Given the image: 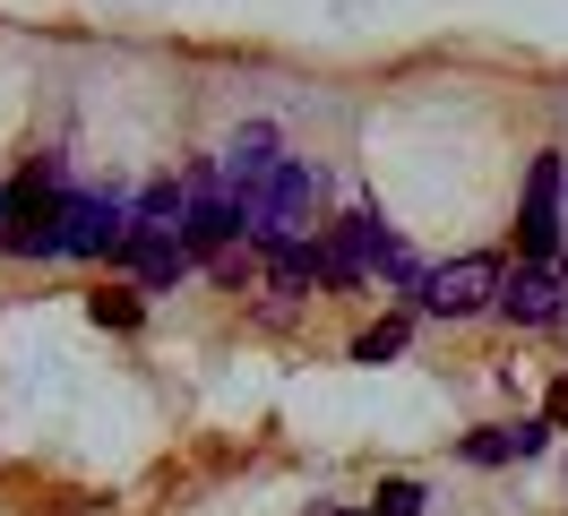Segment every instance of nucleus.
<instances>
[{"mask_svg": "<svg viewBox=\"0 0 568 516\" xmlns=\"http://www.w3.org/2000/svg\"><path fill=\"white\" fill-rule=\"evenodd\" d=\"M61 164L52 155H36V164L9 181V199H0V250L9 259H52L61 250Z\"/></svg>", "mask_w": 568, "mask_h": 516, "instance_id": "obj_1", "label": "nucleus"}, {"mask_svg": "<svg viewBox=\"0 0 568 516\" xmlns=\"http://www.w3.org/2000/svg\"><path fill=\"white\" fill-rule=\"evenodd\" d=\"M320 164H302V155H284L258 190L242 199V233H250V250H276V241H302V224L320 215Z\"/></svg>", "mask_w": 568, "mask_h": 516, "instance_id": "obj_2", "label": "nucleus"}, {"mask_svg": "<svg viewBox=\"0 0 568 516\" xmlns=\"http://www.w3.org/2000/svg\"><path fill=\"white\" fill-rule=\"evenodd\" d=\"M560 190H568V155H560V146H542V155L526 164V199H517V250H526V259H551V250L568 241Z\"/></svg>", "mask_w": 568, "mask_h": 516, "instance_id": "obj_3", "label": "nucleus"}, {"mask_svg": "<svg viewBox=\"0 0 568 516\" xmlns=\"http://www.w3.org/2000/svg\"><path fill=\"white\" fill-rule=\"evenodd\" d=\"M130 233H139V224H130V206L112 199V190H70V199H61V250H70V259H121Z\"/></svg>", "mask_w": 568, "mask_h": 516, "instance_id": "obj_4", "label": "nucleus"}, {"mask_svg": "<svg viewBox=\"0 0 568 516\" xmlns=\"http://www.w3.org/2000/svg\"><path fill=\"white\" fill-rule=\"evenodd\" d=\"M499 284H508L499 259H448V267H430V284L414 302H423L430 318H474V310H499Z\"/></svg>", "mask_w": 568, "mask_h": 516, "instance_id": "obj_5", "label": "nucleus"}, {"mask_svg": "<svg viewBox=\"0 0 568 516\" xmlns=\"http://www.w3.org/2000/svg\"><path fill=\"white\" fill-rule=\"evenodd\" d=\"M568 310V267H551V259H517L508 267V284H499V318L508 327H560Z\"/></svg>", "mask_w": 568, "mask_h": 516, "instance_id": "obj_6", "label": "nucleus"}, {"mask_svg": "<svg viewBox=\"0 0 568 516\" xmlns=\"http://www.w3.org/2000/svg\"><path fill=\"white\" fill-rule=\"evenodd\" d=\"M181 241H190V259H224L242 233V199L233 190H215V172H199V199H190V224H181Z\"/></svg>", "mask_w": 568, "mask_h": 516, "instance_id": "obj_7", "label": "nucleus"}, {"mask_svg": "<svg viewBox=\"0 0 568 516\" xmlns=\"http://www.w3.org/2000/svg\"><path fill=\"white\" fill-rule=\"evenodd\" d=\"M276 121H242V130L224 138V155H215V190H233V199H250L267 172H276Z\"/></svg>", "mask_w": 568, "mask_h": 516, "instance_id": "obj_8", "label": "nucleus"}, {"mask_svg": "<svg viewBox=\"0 0 568 516\" xmlns=\"http://www.w3.org/2000/svg\"><path fill=\"white\" fill-rule=\"evenodd\" d=\"M121 267L139 275V284H155V293H164V284H181L199 259H190V241H181V233H155V224H139V233H130V250H121Z\"/></svg>", "mask_w": 568, "mask_h": 516, "instance_id": "obj_9", "label": "nucleus"}, {"mask_svg": "<svg viewBox=\"0 0 568 516\" xmlns=\"http://www.w3.org/2000/svg\"><path fill=\"white\" fill-rule=\"evenodd\" d=\"M542 447H551V413L508 422V431H474V439H465V465H508V456H542Z\"/></svg>", "mask_w": 568, "mask_h": 516, "instance_id": "obj_10", "label": "nucleus"}, {"mask_svg": "<svg viewBox=\"0 0 568 516\" xmlns=\"http://www.w3.org/2000/svg\"><path fill=\"white\" fill-rule=\"evenodd\" d=\"M258 267L276 293H311L320 284V241H276V250H258Z\"/></svg>", "mask_w": 568, "mask_h": 516, "instance_id": "obj_11", "label": "nucleus"}, {"mask_svg": "<svg viewBox=\"0 0 568 516\" xmlns=\"http://www.w3.org/2000/svg\"><path fill=\"white\" fill-rule=\"evenodd\" d=\"M405 336H414V318H379V327H362L354 336V362H396V353H405Z\"/></svg>", "mask_w": 568, "mask_h": 516, "instance_id": "obj_12", "label": "nucleus"}, {"mask_svg": "<svg viewBox=\"0 0 568 516\" xmlns=\"http://www.w3.org/2000/svg\"><path fill=\"white\" fill-rule=\"evenodd\" d=\"M362 516H423V482H379Z\"/></svg>", "mask_w": 568, "mask_h": 516, "instance_id": "obj_13", "label": "nucleus"}, {"mask_svg": "<svg viewBox=\"0 0 568 516\" xmlns=\"http://www.w3.org/2000/svg\"><path fill=\"white\" fill-rule=\"evenodd\" d=\"M95 318H104V327H139V302H130V293H95Z\"/></svg>", "mask_w": 568, "mask_h": 516, "instance_id": "obj_14", "label": "nucleus"}, {"mask_svg": "<svg viewBox=\"0 0 568 516\" xmlns=\"http://www.w3.org/2000/svg\"><path fill=\"white\" fill-rule=\"evenodd\" d=\"M560 413H568V378H560V387H551V422H560Z\"/></svg>", "mask_w": 568, "mask_h": 516, "instance_id": "obj_15", "label": "nucleus"}, {"mask_svg": "<svg viewBox=\"0 0 568 516\" xmlns=\"http://www.w3.org/2000/svg\"><path fill=\"white\" fill-rule=\"evenodd\" d=\"M560 224H568V190H560Z\"/></svg>", "mask_w": 568, "mask_h": 516, "instance_id": "obj_16", "label": "nucleus"}, {"mask_svg": "<svg viewBox=\"0 0 568 516\" xmlns=\"http://www.w3.org/2000/svg\"><path fill=\"white\" fill-rule=\"evenodd\" d=\"M560 336H568V310H560Z\"/></svg>", "mask_w": 568, "mask_h": 516, "instance_id": "obj_17", "label": "nucleus"}, {"mask_svg": "<svg viewBox=\"0 0 568 516\" xmlns=\"http://www.w3.org/2000/svg\"><path fill=\"white\" fill-rule=\"evenodd\" d=\"M0 199H9V190H0Z\"/></svg>", "mask_w": 568, "mask_h": 516, "instance_id": "obj_18", "label": "nucleus"}]
</instances>
